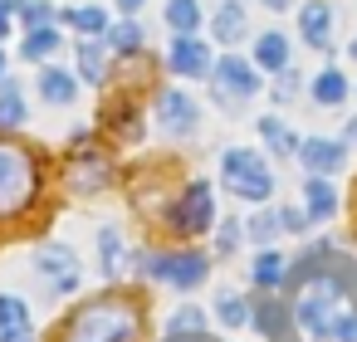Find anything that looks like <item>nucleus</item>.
I'll return each instance as SVG.
<instances>
[{
    "instance_id": "39",
    "label": "nucleus",
    "mask_w": 357,
    "mask_h": 342,
    "mask_svg": "<svg viewBox=\"0 0 357 342\" xmlns=\"http://www.w3.org/2000/svg\"><path fill=\"white\" fill-rule=\"evenodd\" d=\"M352 59H357V40H352Z\"/></svg>"
},
{
    "instance_id": "9",
    "label": "nucleus",
    "mask_w": 357,
    "mask_h": 342,
    "mask_svg": "<svg viewBox=\"0 0 357 342\" xmlns=\"http://www.w3.org/2000/svg\"><path fill=\"white\" fill-rule=\"evenodd\" d=\"M172 69H176L181 79H211L215 59H211V49H206L196 35H176V40H172Z\"/></svg>"
},
{
    "instance_id": "34",
    "label": "nucleus",
    "mask_w": 357,
    "mask_h": 342,
    "mask_svg": "<svg viewBox=\"0 0 357 342\" xmlns=\"http://www.w3.org/2000/svg\"><path fill=\"white\" fill-rule=\"evenodd\" d=\"M6 35H10V15H6V10H0V40H6Z\"/></svg>"
},
{
    "instance_id": "2",
    "label": "nucleus",
    "mask_w": 357,
    "mask_h": 342,
    "mask_svg": "<svg viewBox=\"0 0 357 342\" xmlns=\"http://www.w3.org/2000/svg\"><path fill=\"white\" fill-rule=\"evenodd\" d=\"M35 186H40L35 157L25 147H6V142H0V215L25 210L30 196H35Z\"/></svg>"
},
{
    "instance_id": "13",
    "label": "nucleus",
    "mask_w": 357,
    "mask_h": 342,
    "mask_svg": "<svg viewBox=\"0 0 357 342\" xmlns=\"http://www.w3.org/2000/svg\"><path fill=\"white\" fill-rule=\"evenodd\" d=\"M298 30L313 49H328V30H333V6L328 0H308V6L298 10Z\"/></svg>"
},
{
    "instance_id": "33",
    "label": "nucleus",
    "mask_w": 357,
    "mask_h": 342,
    "mask_svg": "<svg viewBox=\"0 0 357 342\" xmlns=\"http://www.w3.org/2000/svg\"><path fill=\"white\" fill-rule=\"evenodd\" d=\"M118 10H128V15H132V10H142V0H118Z\"/></svg>"
},
{
    "instance_id": "14",
    "label": "nucleus",
    "mask_w": 357,
    "mask_h": 342,
    "mask_svg": "<svg viewBox=\"0 0 357 342\" xmlns=\"http://www.w3.org/2000/svg\"><path fill=\"white\" fill-rule=\"evenodd\" d=\"M40 98H50V103H74V98H79V74H69V69H59V64H45V69H40Z\"/></svg>"
},
{
    "instance_id": "10",
    "label": "nucleus",
    "mask_w": 357,
    "mask_h": 342,
    "mask_svg": "<svg viewBox=\"0 0 357 342\" xmlns=\"http://www.w3.org/2000/svg\"><path fill=\"white\" fill-rule=\"evenodd\" d=\"M298 162L308 166V176H333L347 166V147L328 142V137H308V142H298Z\"/></svg>"
},
{
    "instance_id": "12",
    "label": "nucleus",
    "mask_w": 357,
    "mask_h": 342,
    "mask_svg": "<svg viewBox=\"0 0 357 342\" xmlns=\"http://www.w3.org/2000/svg\"><path fill=\"white\" fill-rule=\"evenodd\" d=\"M303 215L308 220H333L337 215V191L328 176H308L303 181Z\"/></svg>"
},
{
    "instance_id": "17",
    "label": "nucleus",
    "mask_w": 357,
    "mask_h": 342,
    "mask_svg": "<svg viewBox=\"0 0 357 342\" xmlns=\"http://www.w3.org/2000/svg\"><path fill=\"white\" fill-rule=\"evenodd\" d=\"M215 40L220 45H240L245 40V10L235 6V0H225V6L215 10Z\"/></svg>"
},
{
    "instance_id": "27",
    "label": "nucleus",
    "mask_w": 357,
    "mask_h": 342,
    "mask_svg": "<svg viewBox=\"0 0 357 342\" xmlns=\"http://www.w3.org/2000/svg\"><path fill=\"white\" fill-rule=\"evenodd\" d=\"M69 20H74V30L89 35V40H93V35H108V15H103L98 6H84V10H74Z\"/></svg>"
},
{
    "instance_id": "29",
    "label": "nucleus",
    "mask_w": 357,
    "mask_h": 342,
    "mask_svg": "<svg viewBox=\"0 0 357 342\" xmlns=\"http://www.w3.org/2000/svg\"><path fill=\"white\" fill-rule=\"evenodd\" d=\"M201 327H206V313H201V308H181V313H172V318H167V337L201 332Z\"/></svg>"
},
{
    "instance_id": "4",
    "label": "nucleus",
    "mask_w": 357,
    "mask_h": 342,
    "mask_svg": "<svg viewBox=\"0 0 357 342\" xmlns=\"http://www.w3.org/2000/svg\"><path fill=\"white\" fill-rule=\"evenodd\" d=\"M142 264H147V274H152L157 283H167V288H201L206 274H211L201 254H147Z\"/></svg>"
},
{
    "instance_id": "7",
    "label": "nucleus",
    "mask_w": 357,
    "mask_h": 342,
    "mask_svg": "<svg viewBox=\"0 0 357 342\" xmlns=\"http://www.w3.org/2000/svg\"><path fill=\"white\" fill-rule=\"evenodd\" d=\"M211 220H215L211 186H206V181L186 186V191H181V205H176V230H181V235H206V230H211Z\"/></svg>"
},
{
    "instance_id": "25",
    "label": "nucleus",
    "mask_w": 357,
    "mask_h": 342,
    "mask_svg": "<svg viewBox=\"0 0 357 342\" xmlns=\"http://www.w3.org/2000/svg\"><path fill=\"white\" fill-rule=\"evenodd\" d=\"M79 74H84V84H103V49H98V40L79 45Z\"/></svg>"
},
{
    "instance_id": "21",
    "label": "nucleus",
    "mask_w": 357,
    "mask_h": 342,
    "mask_svg": "<svg viewBox=\"0 0 357 342\" xmlns=\"http://www.w3.org/2000/svg\"><path fill=\"white\" fill-rule=\"evenodd\" d=\"M167 25H172L176 35H196L201 6H196V0H167Z\"/></svg>"
},
{
    "instance_id": "24",
    "label": "nucleus",
    "mask_w": 357,
    "mask_h": 342,
    "mask_svg": "<svg viewBox=\"0 0 357 342\" xmlns=\"http://www.w3.org/2000/svg\"><path fill=\"white\" fill-rule=\"evenodd\" d=\"M98 254H103V274H118V269H123V254H128V249H123V235H118L113 225L98 230Z\"/></svg>"
},
{
    "instance_id": "22",
    "label": "nucleus",
    "mask_w": 357,
    "mask_h": 342,
    "mask_svg": "<svg viewBox=\"0 0 357 342\" xmlns=\"http://www.w3.org/2000/svg\"><path fill=\"white\" fill-rule=\"evenodd\" d=\"M25 123V98L10 79H0V127H20Z\"/></svg>"
},
{
    "instance_id": "31",
    "label": "nucleus",
    "mask_w": 357,
    "mask_h": 342,
    "mask_svg": "<svg viewBox=\"0 0 357 342\" xmlns=\"http://www.w3.org/2000/svg\"><path fill=\"white\" fill-rule=\"evenodd\" d=\"M240 240H245V225H240V220H225V225H220V235H215V249H220V254H230Z\"/></svg>"
},
{
    "instance_id": "20",
    "label": "nucleus",
    "mask_w": 357,
    "mask_h": 342,
    "mask_svg": "<svg viewBox=\"0 0 357 342\" xmlns=\"http://www.w3.org/2000/svg\"><path fill=\"white\" fill-rule=\"evenodd\" d=\"M215 318H220L225 327H245V322H250V303H245L235 288H220V293H215Z\"/></svg>"
},
{
    "instance_id": "38",
    "label": "nucleus",
    "mask_w": 357,
    "mask_h": 342,
    "mask_svg": "<svg viewBox=\"0 0 357 342\" xmlns=\"http://www.w3.org/2000/svg\"><path fill=\"white\" fill-rule=\"evenodd\" d=\"M10 6H15V0H0V10H10Z\"/></svg>"
},
{
    "instance_id": "15",
    "label": "nucleus",
    "mask_w": 357,
    "mask_h": 342,
    "mask_svg": "<svg viewBox=\"0 0 357 342\" xmlns=\"http://www.w3.org/2000/svg\"><path fill=\"white\" fill-rule=\"evenodd\" d=\"M255 69H274V74L289 69V40H284L279 30L259 35V45H255Z\"/></svg>"
},
{
    "instance_id": "19",
    "label": "nucleus",
    "mask_w": 357,
    "mask_h": 342,
    "mask_svg": "<svg viewBox=\"0 0 357 342\" xmlns=\"http://www.w3.org/2000/svg\"><path fill=\"white\" fill-rule=\"evenodd\" d=\"M250 274H255V283H259V288H279V283L289 279V264H284V254L264 249V254L255 259V269H250Z\"/></svg>"
},
{
    "instance_id": "3",
    "label": "nucleus",
    "mask_w": 357,
    "mask_h": 342,
    "mask_svg": "<svg viewBox=\"0 0 357 342\" xmlns=\"http://www.w3.org/2000/svg\"><path fill=\"white\" fill-rule=\"evenodd\" d=\"M220 181H225L240 201H250V205H264V201L274 196L269 166L259 162V152H245V147H230V152L220 157Z\"/></svg>"
},
{
    "instance_id": "11",
    "label": "nucleus",
    "mask_w": 357,
    "mask_h": 342,
    "mask_svg": "<svg viewBox=\"0 0 357 342\" xmlns=\"http://www.w3.org/2000/svg\"><path fill=\"white\" fill-rule=\"evenodd\" d=\"M0 342H30V308L15 293H0Z\"/></svg>"
},
{
    "instance_id": "30",
    "label": "nucleus",
    "mask_w": 357,
    "mask_h": 342,
    "mask_svg": "<svg viewBox=\"0 0 357 342\" xmlns=\"http://www.w3.org/2000/svg\"><path fill=\"white\" fill-rule=\"evenodd\" d=\"M20 15L30 20V30H40V25L54 20V6H50V0H25V10H20Z\"/></svg>"
},
{
    "instance_id": "8",
    "label": "nucleus",
    "mask_w": 357,
    "mask_h": 342,
    "mask_svg": "<svg viewBox=\"0 0 357 342\" xmlns=\"http://www.w3.org/2000/svg\"><path fill=\"white\" fill-rule=\"evenodd\" d=\"M196 123H201V113H196V103L181 88H167L157 98V127L167 137H186V132H196Z\"/></svg>"
},
{
    "instance_id": "28",
    "label": "nucleus",
    "mask_w": 357,
    "mask_h": 342,
    "mask_svg": "<svg viewBox=\"0 0 357 342\" xmlns=\"http://www.w3.org/2000/svg\"><path fill=\"white\" fill-rule=\"evenodd\" d=\"M108 49H118V54H132V49H142V30H137L132 20L113 25V30H108Z\"/></svg>"
},
{
    "instance_id": "1",
    "label": "nucleus",
    "mask_w": 357,
    "mask_h": 342,
    "mask_svg": "<svg viewBox=\"0 0 357 342\" xmlns=\"http://www.w3.org/2000/svg\"><path fill=\"white\" fill-rule=\"evenodd\" d=\"M69 342H137V313L123 298L89 303L69 322Z\"/></svg>"
},
{
    "instance_id": "26",
    "label": "nucleus",
    "mask_w": 357,
    "mask_h": 342,
    "mask_svg": "<svg viewBox=\"0 0 357 342\" xmlns=\"http://www.w3.org/2000/svg\"><path fill=\"white\" fill-rule=\"evenodd\" d=\"M245 230H250V240H255V244H264V249H269V244H274V235H279L284 225H279V210H259Z\"/></svg>"
},
{
    "instance_id": "16",
    "label": "nucleus",
    "mask_w": 357,
    "mask_h": 342,
    "mask_svg": "<svg viewBox=\"0 0 357 342\" xmlns=\"http://www.w3.org/2000/svg\"><path fill=\"white\" fill-rule=\"evenodd\" d=\"M259 137H264V147H274V157H298V137L289 132V123L259 118Z\"/></svg>"
},
{
    "instance_id": "37",
    "label": "nucleus",
    "mask_w": 357,
    "mask_h": 342,
    "mask_svg": "<svg viewBox=\"0 0 357 342\" xmlns=\"http://www.w3.org/2000/svg\"><path fill=\"white\" fill-rule=\"evenodd\" d=\"M0 79H6V49H0Z\"/></svg>"
},
{
    "instance_id": "35",
    "label": "nucleus",
    "mask_w": 357,
    "mask_h": 342,
    "mask_svg": "<svg viewBox=\"0 0 357 342\" xmlns=\"http://www.w3.org/2000/svg\"><path fill=\"white\" fill-rule=\"evenodd\" d=\"M347 142H352V147H357V118H352V123H347Z\"/></svg>"
},
{
    "instance_id": "32",
    "label": "nucleus",
    "mask_w": 357,
    "mask_h": 342,
    "mask_svg": "<svg viewBox=\"0 0 357 342\" xmlns=\"http://www.w3.org/2000/svg\"><path fill=\"white\" fill-rule=\"evenodd\" d=\"M279 225H284L289 235H303V225H308V215H303V210H279Z\"/></svg>"
},
{
    "instance_id": "5",
    "label": "nucleus",
    "mask_w": 357,
    "mask_h": 342,
    "mask_svg": "<svg viewBox=\"0 0 357 342\" xmlns=\"http://www.w3.org/2000/svg\"><path fill=\"white\" fill-rule=\"evenodd\" d=\"M211 84H215V98H220V103H230V98H235V103H245V98H255V93H259V84H264V79H259V69H255V64H245V59H220V64L211 69Z\"/></svg>"
},
{
    "instance_id": "18",
    "label": "nucleus",
    "mask_w": 357,
    "mask_h": 342,
    "mask_svg": "<svg viewBox=\"0 0 357 342\" xmlns=\"http://www.w3.org/2000/svg\"><path fill=\"white\" fill-rule=\"evenodd\" d=\"M54 49H59V30H54V25H40V30H30V35H25V45H20V54H25L30 64L50 59Z\"/></svg>"
},
{
    "instance_id": "23",
    "label": "nucleus",
    "mask_w": 357,
    "mask_h": 342,
    "mask_svg": "<svg viewBox=\"0 0 357 342\" xmlns=\"http://www.w3.org/2000/svg\"><path fill=\"white\" fill-rule=\"evenodd\" d=\"M313 98H318V103H328V108H333V103H342V98H347V79H342L337 69H323V74L313 79Z\"/></svg>"
},
{
    "instance_id": "6",
    "label": "nucleus",
    "mask_w": 357,
    "mask_h": 342,
    "mask_svg": "<svg viewBox=\"0 0 357 342\" xmlns=\"http://www.w3.org/2000/svg\"><path fill=\"white\" fill-rule=\"evenodd\" d=\"M35 269H40V279L50 283V293H74V288H79V259H74L69 244H40Z\"/></svg>"
},
{
    "instance_id": "36",
    "label": "nucleus",
    "mask_w": 357,
    "mask_h": 342,
    "mask_svg": "<svg viewBox=\"0 0 357 342\" xmlns=\"http://www.w3.org/2000/svg\"><path fill=\"white\" fill-rule=\"evenodd\" d=\"M264 6H269V10H289V0H264Z\"/></svg>"
}]
</instances>
